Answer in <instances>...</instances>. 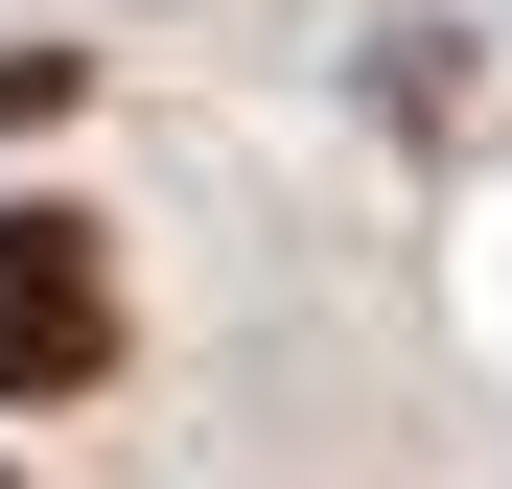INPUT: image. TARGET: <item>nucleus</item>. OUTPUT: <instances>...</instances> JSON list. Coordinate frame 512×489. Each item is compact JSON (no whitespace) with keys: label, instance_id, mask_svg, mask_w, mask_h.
<instances>
[{"label":"nucleus","instance_id":"nucleus-1","mask_svg":"<svg viewBox=\"0 0 512 489\" xmlns=\"http://www.w3.org/2000/svg\"><path fill=\"white\" fill-rule=\"evenodd\" d=\"M117 373V280L70 210H0V396H94Z\"/></svg>","mask_w":512,"mask_h":489}]
</instances>
